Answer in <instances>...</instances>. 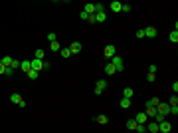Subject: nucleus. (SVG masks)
<instances>
[{"mask_svg":"<svg viewBox=\"0 0 178 133\" xmlns=\"http://www.w3.org/2000/svg\"><path fill=\"white\" fill-rule=\"evenodd\" d=\"M105 87H107V82L105 80H99V82L95 83V95H101V93L105 92Z\"/></svg>","mask_w":178,"mask_h":133,"instance_id":"obj_3","label":"nucleus"},{"mask_svg":"<svg viewBox=\"0 0 178 133\" xmlns=\"http://www.w3.org/2000/svg\"><path fill=\"white\" fill-rule=\"evenodd\" d=\"M49 50H52V52H59V44H57V40L49 42Z\"/></svg>","mask_w":178,"mask_h":133,"instance_id":"obj_22","label":"nucleus"},{"mask_svg":"<svg viewBox=\"0 0 178 133\" xmlns=\"http://www.w3.org/2000/svg\"><path fill=\"white\" fill-rule=\"evenodd\" d=\"M170 113H172V115H178V103L176 105H170Z\"/></svg>","mask_w":178,"mask_h":133,"instance_id":"obj_33","label":"nucleus"},{"mask_svg":"<svg viewBox=\"0 0 178 133\" xmlns=\"http://www.w3.org/2000/svg\"><path fill=\"white\" fill-rule=\"evenodd\" d=\"M146 80H148V82H154V80H156V74H153V72H148V75H146Z\"/></svg>","mask_w":178,"mask_h":133,"instance_id":"obj_34","label":"nucleus"},{"mask_svg":"<svg viewBox=\"0 0 178 133\" xmlns=\"http://www.w3.org/2000/svg\"><path fill=\"white\" fill-rule=\"evenodd\" d=\"M123 95H125V97H133V87H125Z\"/></svg>","mask_w":178,"mask_h":133,"instance_id":"obj_27","label":"nucleus"},{"mask_svg":"<svg viewBox=\"0 0 178 133\" xmlns=\"http://www.w3.org/2000/svg\"><path fill=\"white\" fill-rule=\"evenodd\" d=\"M156 109H158V113H162L164 117L170 113V105H168V103H162V101L158 103V105H156Z\"/></svg>","mask_w":178,"mask_h":133,"instance_id":"obj_5","label":"nucleus"},{"mask_svg":"<svg viewBox=\"0 0 178 133\" xmlns=\"http://www.w3.org/2000/svg\"><path fill=\"white\" fill-rule=\"evenodd\" d=\"M4 70H6V66H4V64H0V75H4Z\"/></svg>","mask_w":178,"mask_h":133,"instance_id":"obj_41","label":"nucleus"},{"mask_svg":"<svg viewBox=\"0 0 178 133\" xmlns=\"http://www.w3.org/2000/svg\"><path fill=\"white\" fill-rule=\"evenodd\" d=\"M10 101L16 103V105H20V107H26V101L20 97V93H12V95H10Z\"/></svg>","mask_w":178,"mask_h":133,"instance_id":"obj_2","label":"nucleus"},{"mask_svg":"<svg viewBox=\"0 0 178 133\" xmlns=\"http://www.w3.org/2000/svg\"><path fill=\"white\" fill-rule=\"evenodd\" d=\"M26 74H28V78H30V80H36V78L40 75V72H36V70H30V72H26Z\"/></svg>","mask_w":178,"mask_h":133,"instance_id":"obj_23","label":"nucleus"},{"mask_svg":"<svg viewBox=\"0 0 178 133\" xmlns=\"http://www.w3.org/2000/svg\"><path fill=\"white\" fill-rule=\"evenodd\" d=\"M79 18H81V20H87V18H89V14L85 12V10H81V12H79Z\"/></svg>","mask_w":178,"mask_h":133,"instance_id":"obj_35","label":"nucleus"},{"mask_svg":"<svg viewBox=\"0 0 178 133\" xmlns=\"http://www.w3.org/2000/svg\"><path fill=\"white\" fill-rule=\"evenodd\" d=\"M105 20H107L105 12H97V14H95V22H105Z\"/></svg>","mask_w":178,"mask_h":133,"instance_id":"obj_18","label":"nucleus"},{"mask_svg":"<svg viewBox=\"0 0 178 133\" xmlns=\"http://www.w3.org/2000/svg\"><path fill=\"white\" fill-rule=\"evenodd\" d=\"M20 70H22V72H30V70H32V62H30V60L20 62Z\"/></svg>","mask_w":178,"mask_h":133,"instance_id":"obj_11","label":"nucleus"},{"mask_svg":"<svg viewBox=\"0 0 178 133\" xmlns=\"http://www.w3.org/2000/svg\"><path fill=\"white\" fill-rule=\"evenodd\" d=\"M135 127H137V121H135V119H129V121H127V129H135Z\"/></svg>","mask_w":178,"mask_h":133,"instance_id":"obj_28","label":"nucleus"},{"mask_svg":"<svg viewBox=\"0 0 178 133\" xmlns=\"http://www.w3.org/2000/svg\"><path fill=\"white\" fill-rule=\"evenodd\" d=\"M65 2H67V0H65Z\"/></svg>","mask_w":178,"mask_h":133,"instance_id":"obj_42","label":"nucleus"},{"mask_svg":"<svg viewBox=\"0 0 178 133\" xmlns=\"http://www.w3.org/2000/svg\"><path fill=\"white\" fill-rule=\"evenodd\" d=\"M146 103H150V105H158V103H160V100H158V97H150Z\"/></svg>","mask_w":178,"mask_h":133,"instance_id":"obj_30","label":"nucleus"},{"mask_svg":"<svg viewBox=\"0 0 178 133\" xmlns=\"http://www.w3.org/2000/svg\"><path fill=\"white\" fill-rule=\"evenodd\" d=\"M87 22H91V24H95V14H89V18H87Z\"/></svg>","mask_w":178,"mask_h":133,"instance_id":"obj_39","label":"nucleus"},{"mask_svg":"<svg viewBox=\"0 0 178 133\" xmlns=\"http://www.w3.org/2000/svg\"><path fill=\"white\" fill-rule=\"evenodd\" d=\"M12 68H14V70H16V68H20V62H18V60H12Z\"/></svg>","mask_w":178,"mask_h":133,"instance_id":"obj_40","label":"nucleus"},{"mask_svg":"<svg viewBox=\"0 0 178 133\" xmlns=\"http://www.w3.org/2000/svg\"><path fill=\"white\" fill-rule=\"evenodd\" d=\"M12 60H14V58H10V56H4V58H0V64H4V66H12Z\"/></svg>","mask_w":178,"mask_h":133,"instance_id":"obj_20","label":"nucleus"},{"mask_svg":"<svg viewBox=\"0 0 178 133\" xmlns=\"http://www.w3.org/2000/svg\"><path fill=\"white\" fill-rule=\"evenodd\" d=\"M83 10H85L87 14H95V4H91V2H87V4L83 6Z\"/></svg>","mask_w":178,"mask_h":133,"instance_id":"obj_16","label":"nucleus"},{"mask_svg":"<svg viewBox=\"0 0 178 133\" xmlns=\"http://www.w3.org/2000/svg\"><path fill=\"white\" fill-rule=\"evenodd\" d=\"M121 12L129 14V12H131V4H123V6H121Z\"/></svg>","mask_w":178,"mask_h":133,"instance_id":"obj_31","label":"nucleus"},{"mask_svg":"<svg viewBox=\"0 0 178 133\" xmlns=\"http://www.w3.org/2000/svg\"><path fill=\"white\" fill-rule=\"evenodd\" d=\"M44 56H46V52L42 50V48H38V50H36V58H40V60H44Z\"/></svg>","mask_w":178,"mask_h":133,"instance_id":"obj_29","label":"nucleus"},{"mask_svg":"<svg viewBox=\"0 0 178 133\" xmlns=\"http://www.w3.org/2000/svg\"><path fill=\"white\" fill-rule=\"evenodd\" d=\"M48 40H49V42H54V40H57V36H56L54 32H49V34H48Z\"/></svg>","mask_w":178,"mask_h":133,"instance_id":"obj_37","label":"nucleus"},{"mask_svg":"<svg viewBox=\"0 0 178 133\" xmlns=\"http://www.w3.org/2000/svg\"><path fill=\"white\" fill-rule=\"evenodd\" d=\"M135 121H137V123H146V121H148V115H146L145 111H141V113L135 115Z\"/></svg>","mask_w":178,"mask_h":133,"instance_id":"obj_8","label":"nucleus"},{"mask_svg":"<svg viewBox=\"0 0 178 133\" xmlns=\"http://www.w3.org/2000/svg\"><path fill=\"white\" fill-rule=\"evenodd\" d=\"M145 125H146V131L158 133V123H156V121H150V123H145Z\"/></svg>","mask_w":178,"mask_h":133,"instance_id":"obj_13","label":"nucleus"},{"mask_svg":"<svg viewBox=\"0 0 178 133\" xmlns=\"http://www.w3.org/2000/svg\"><path fill=\"white\" fill-rule=\"evenodd\" d=\"M115 72H117V68H115L113 64H107V66H105V74L107 75H113Z\"/></svg>","mask_w":178,"mask_h":133,"instance_id":"obj_17","label":"nucleus"},{"mask_svg":"<svg viewBox=\"0 0 178 133\" xmlns=\"http://www.w3.org/2000/svg\"><path fill=\"white\" fill-rule=\"evenodd\" d=\"M111 64L117 68V72H123V68H125V64H123V58H121V56H113V58H111Z\"/></svg>","mask_w":178,"mask_h":133,"instance_id":"obj_1","label":"nucleus"},{"mask_svg":"<svg viewBox=\"0 0 178 133\" xmlns=\"http://www.w3.org/2000/svg\"><path fill=\"white\" fill-rule=\"evenodd\" d=\"M95 121H97V123H101V125H107V123H109V117L101 113V115H97V117H95Z\"/></svg>","mask_w":178,"mask_h":133,"instance_id":"obj_15","label":"nucleus"},{"mask_svg":"<svg viewBox=\"0 0 178 133\" xmlns=\"http://www.w3.org/2000/svg\"><path fill=\"white\" fill-rule=\"evenodd\" d=\"M103 54H105V58H113V56H115V46H113V44L105 46V52H103Z\"/></svg>","mask_w":178,"mask_h":133,"instance_id":"obj_10","label":"nucleus"},{"mask_svg":"<svg viewBox=\"0 0 178 133\" xmlns=\"http://www.w3.org/2000/svg\"><path fill=\"white\" fill-rule=\"evenodd\" d=\"M158 131H162V133H170V131H172V125H170L166 119H162L160 123H158Z\"/></svg>","mask_w":178,"mask_h":133,"instance_id":"obj_4","label":"nucleus"},{"mask_svg":"<svg viewBox=\"0 0 178 133\" xmlns=\"http://www.w3.org/2000/svg\"><path fill=\"white\" fill-rule=\"evenodd\" d=\"M30 62H32V70H36V72L44 70V60H40V58H34V60H30Z\"/></svg>","mask_w":178,"mask_h":133,"instance_id":"obj_6","label":"nucleus"},{"mask_svg":"<svg viewBox=\"0 0 178 133\" xmlns=\"http://www.w3.org/2000/svg\"><path fill=\"white\" fill-rule=\"evenodd\" d=\"M121 107L123 109H129L131 107V97H123V100H121Z\"/></svg>","mask_w":178,"mask_h":133,"instance_id":"obj_19","label":"nucleus"},{"mask_svg":"<svg viewBox=\"0 0 178 133\" xmlns=\"http://www.w3.org/2000/svg\"><path fill=\"white\" fill-rule=\"evenodd\" d=\"M135 36H137V38H145V30H137Z\"/></svg>","mask_w":178,"mask_h":133,"instance_id":"obj_38","label":"nucleus"},{"mask_svg":"<svg viewBox=\"0 0 178 133\" xmlns=\"http://www.w3.org/2000/svg\"><path fill=\"white\" fill-rule=\"evenodd\" d=\"M14 74V68L12 66H6V70H4V75H12Z\"/></svg>","mask_w":178,"mask_h":133,"instance_id":"obj_32","label":"nucleus"},{"mask_svg":"<svg viewBox=\"0 0 178 133\" xmlns=\"http://www.w3.org/2000/svg\"><path fill=\"white\" fill-rule=\"evenodd\" d=\"M148 117H154L156 113H158V109H156V105H150V103H146V111H145Z\"/></svg>","mask_w":178,"mask_h":133,"instance_id":"obj_7","label":"nucleus"},{"mask_svg":"<svg viewBox=\"0 0 178 133\" xmlns=\"http://www.w3.org/2000/svg\"><path fill=\"white\" fill-rule=\"evenodd\" d=\"M59 54H61V58H69V56H71L69 48H64V50H59Z\"/></svg>","mask_w":178,"mask_h":133,"instance_id":"obj_24","label":"nucleus"},{"mask_svg":"<svg viewBox=\"0 0 178 133\" xmlns=\"http://www.w3.org/2000/svg\"><path fill=\"white\" fill-rule=\"evenodd\" d=\"M178 103V95L174 93V95H170V100H168V105H176Z\"/></svg>","mask_w":178,"mask_h":133,"instance_id":"obj_25","label":"nucleus"},{"mask_svg":"<svg viewBox=\"0 0 178 133\" xmlns=\"http://www.w3.org/2000/svg\"><path fill=\"white\" fill-rule=\"evenodd\" d=\"M121 2H119V0H113V2H111V12H121Z\"/></svg>","mask_w":178,"mask_h":133,"instance_id":"obj_14","label":"nucleus"},{"mask_svg":"<svg viewBox=\"0 0 178 133\" xmlns=\"http://www.w3.org/2000/svg\"><path fill=\"white\" fill-rule=\"evenodd\" d=\"M168 38H170V42H172V44H176V42H178V32H176V30H172V32L168 34Z\"/></svg>","mask_w":178,"mask_h":133,"instance_id":"obj_21","label":"nucleus"},{"mask_svg":"<svg viewBox=\"0 0 178 133\" xmlns=\"http://www.w3.org/2000/svg\"><path fill=\"white\" fill-rule=\"evenodd\" d=\"M148 72H153V74H156V72H158V68L154 66V64H150V66H148Z\"/></svg>","mask_w":178,"mask_h":133,"instance_id":"obj_36","label":"nucleus"},{"mask_svg":"<svg viewBox=\"0 0 178 133\" xmlns=\"http://www.w3.org/2000/svg\"><path fill=\"white\" fill-rule=\"evenodd\" d=\"M97 12H105V6H103L101 2H97V4H95V14H97Z\"/></svg>","mask_w":178,"mask_h":133,"instance_id":"obj_26","label":"nucleus"},{"mask_svg":"<svg viewBox=\"0 0 178 133\" xmlns=\"http://www.w3.org/2000/svg\"><path fill=\"white\" fill-rule=\"evenodd\" d=\"M69 52H71V54H79V52H81V44H79V42H71Z\"/></svg>","mask_w":178,"mask_h":133,"instance_id":"obj_12","label":"nucleus"},{"mask_svg":"<svg viewBox=\"0 0 178 133\" xmlns=\"http://www.w3.org/2000/svg\"><path fill=\"white\" fill-rule=\"evenodd\" d=\"M156 28H153V26H148V28H145V36L146 38H156Z\"/></svg>","mask_w":178,"mask_h":133,"instance_id":"obj_9","label":"nucleus"}]
</instances>
